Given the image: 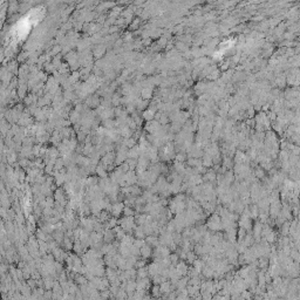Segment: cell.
I'll list each match as a JSON object with an SVG mask.
<instances>
[{
  "label": "cell",
  "mask_w": 300,
  "mask_h": 300,
  "mask_svg": "<svg viewBox=\"0 0 300 300\" xmlns=\"http://www.w3.org/2000/svg\"><path fill=\"white\" fill-rule=\"evenodd\" d=\"M123 209H124V203L122 202H116V203H113V207H111V216L118 218L120 215L123 212Z\"/></svg>",
  "instance_id": "cell-1"
},
{
  "label": "cell",
  "mask_w": 300,
  "mask_h": 300,
  "mask_svg": "<svg viewBox=\"0 0 300 300\" xmlns=\"http://www.w3.org/2000/svg\"><path fill=\"white\" fill-rule=\"evenodd\" d=\"M116 236H115V232L113 229H107L104 235H103V242L104 243H113L115 240Z\"/></svg>",
  "instance_id": "cell-2"
},
{
  "label": "cell",
  "mask_w": 300,
  "mask_h": 300,
  "mask_svg": "<svg viewBox=\"0 0 300 300\" xmlns=\"http://www.w3.org/2000/svg\"><path fill=\"white\" fill-rule=\"evenodd\" d=\"M151 254H152V250H151L150 245L145 244V245H143L141 247V257H142V258L148 259V258H150V257H151Z\"/></svg>",
  "instance_id": "cell-3"
},
{
  "label": "cell",
  "mask_w": 300,
  "mask_h": 300,
  "mask_svg": "<svg viewBox=\"0 0 300 300\" xmlns=\"http://www.w3.org/2000/svg\"><path fill=\"white\" fill-rule=\"evenodd\" d=\"M141 156V151H140V145H134L133 148H130L129 149V151H128V157H130V158H139Z\"/></svg>",
  "instance_id": "cell-4"
},
{
  "label": "cell",
  "mask_w": 300,
  "mask_h": 300,
  "mask_svg": "<svg viewBox=\"0 0 300 300\" xmlns=\"http://www.w3.org/2000/svg\"><path fill=\"white\" fill-rule=\"evenodd\" d=\"M134 236L135 238H140V239H145V232L143 230L142 225H136V228L134 229Z\"/></svg>",
  "instance_id": "cell-5"
},
{
  "label": "cell",
  "mask_w": 300,
  "mask_h": 300,
  "mask_svg": "<svg viewBox=\"0 0 300 300\" xmlns=\"http://www.w3.org/2000/svg\"><path fill=\"white\" fill-rule=\"evenodd\" d=\"M145 243H147L148 245H150V246L157 247V246L159 245V239H158L156 236L151 235V236H148V237H145Z\"/></svg>",
  "instance_id": "cell-6"
},
{
  "label": "cell",
  "mask_w": 300,
  "mask_h": 300,
  "mask_svg": "<svg viewBox=\"0 0 300 300\" xmlns=\"http://www.w3.org/2000/svg\"><path fill=\"white\" fill-rule=\"evenodd\" d=\"M73 242H74V240H73L72 238L65 236V239H63V243H62V247H63L65 250H67V251L73 250V246H74V243H73Z\"/></svg>",
  "instance_id": "cell-7"
},
{
  "label": "cell",
  "mask_w": 300,
  "mask_h": 300,
  "mask_svg": "<svg viewBox=\"0 0 300 300\" xmlns=\"http://www.w3.org/2000/svg\"><path fill=\"white\" fill-rule=\"evenodd\" d=\"M88 279H87V277L86 276H83V274H80V273H77L76 274V277H75V283L80 286V285H86V284H88Z\"/></svg>",
  "instance_id": "cell-8"
},
{
  "label": "cell",
  "mask_w": 300,
  "mask_h": 300,
  "mask_svg": "<svg viewBox=\"0 0 300 300\" xmlns=\"http://www.w3.org/2000/svg\"><path fill=\"white\" fill-rule=\"evenodd\" d=\"M137 277L139 278H147L149 277V270H148V266H143V267H140L137 269Z\"/></svg>",
  "instance_id": "cell-9"
},
{
  "label": "cell",
  "mask_w": 300,
  "mask_h": 300,
  "mask_svg": "<svg viewBox=\"0 0 300 300\" xmlns=\"http://www.w3.org/2000/svg\"><path fill=\"white\" fill-rule=\"evenodd\" d=\"M142 190L139 185H130V196H134V197H137V196H141L142 195Z\"/></svg>",
  "instance_id": "cell-10"
},
{
  "label": "cell",
  "mask_w": 300,
  "mask_h": 300,
  "mask_svg": "<svg viewBox=\"0 0 300 300\" xmlns=\"http://www.w3.org/2000/svg\"><path fill=\"white\" fill-rule=\"evenodd\" d=\"M44 281H45V288H46V290H52V288H53L54 279H53L51 276L45 277V278H44Z\"/></svg>",
  "instance_id": "cell-11"
},
{
  "label": "cell",
  "mask_w": 300,
  "mask_h": 300,
  "mask_svg": "<svg viewBox=\"0 0 300 300\" xmlns=\"http://www.w3.org/2000/svg\"><path fill=\"white\" fill-rule=\"evenodd\" d=\"M99 184V178L95 177V176H90V177H87V188H92L94 185Z\"/></svg>",
  "instance_id": "cell-12"
},
{
  "label": "cell",
  "mask_w": 300,
  "mask_h": 300,
  "mask_svg": "<svg viewBox=\"0 0 300 300\" xmlns=\"http://www.w3.org/2000/svg\"><path fill=\"white\" fill-rule=\"evenodd\" d=\"M47 154H48L52 158H58V157L60 156V151H59V149H58V148H55V147L49 148V149L47 150Z\"/></svg>",
  "instance_id": "cell-13"
},
{
  "label": "cell",
  "mask_w": 300,
  "mask_h": 300,
  "mask_svg": "<svg viewBox=\"0 0 300 300\" xmlns=\"http://www.w3.org/2000/svg\"><path fill=\"white\" fill-rule=\"evenodd\" d=\"M65 166H66V164H65L63 158L58 157V158H56V162H55V165H54V170H61V169L65 168Z\"/></svg>",
  "instance_id": "cell-14"
},
{
  "label": "cell",
  "mask_w": 300,
  "mask_h": 300,
  "mask_svg": "<svg viewBox=\"0 0 300 300\" xmlns=\"http://www.w3.org/2000/svg\"><path fill=\"white\" fill-rule=\"evenodd\" d=\"M123 215H124V216H135V210H134L132 206H127V205H124V209H123Z\"/></svg>",
  "instance_id": "cell-15"
},
{
  "label": "cell",
  "mask_w": 300,
  "mask_h": 300,
  "mask_svg": "<svg viewBox=\"0 0 300 300\" xmlns=\"http://www.w3.org/2000/svg\"><path fill=\"white\" fill-rule=\"evenodd\" d=\"M40 192H41V184L33 183V185H32V194H33V196L34 195H39Z\"/></svg>",
  "instance_id": "cell-16"
},
{
  "label": "cell",
  "mask_w": 300,
  "mask_h": 300,
  "mask_svg": "<svg viewBox=\"0 0 300 300\" xmlns=\"http://www.w3.org/2000/svg\"><path fill=\"white\" fill-rule=\"evenodd\" d=\"M41 143H39V144H34L33 145V155H34V157H40V150H41Z\"/></svg>",
  "instance_id": "cell-17"
},
{
  "label": "cell",
  "mask_w": 300,
  "mask_h": 300,
  "mask_svg": "<svg viewBox=\"0 0 300 300\" xmlns=\"http://www.w3.org/2000/svg\"><path fill=\"white\" fill-rule=\"evenodd\" d=\"M161 293H162V291H161L159 285H154V287H152V297L159 298V297H161Z\"/></svg>",
  "instance_id": "cell-18"
},
{
  "label": "cell",
  "mask_w": 300,
  "mask_h": 300,
  "mask_svg": "<svg viewBox=\"0 0 300 300\" xmlns=\"http://www.w3.org/2000/svg\"><path fill=\"white\" fill-rule=\"evenodd\" d=\"M70 120H72L73 123L79 122V121H80V114H79V111H73V113L70 114Z\"/></svg>",
  "instance_id": "cell-19"
},
{
  "label": "cell",
  "mask_w": 300,
  "mask_h": 300,
  "mask_svg": "<svg viewBox=\"0 0 300 300\" xmlns=\"http://www.w3.org/2000/svg\"><path fill=\"white\" fill-rule=\"evenodd\" d=\"M154 116H155V114H154V110H148V111H145V113L143 114V117H144L147 121H150V120H152V118H154Z\"/></svg>",
  "instance_id": "cell-20"
},
{
  "label": "cell",
  "mask_w": 300,
  "mask_h": 300,
  "mask_svg": "<svg viewBox=\"0 0 300 300\" xmlns=\"http://www.w3.org/2000/svg\"><path fill=\"white\" fill-rule=\"evenodd\" d=\"M118 168H120V169H121V170L123 171V173H124V174H125V173H128V171H129V170H130V166H129V164H128V163H127L125 161H124V162H123V163H122L121 165H118Z\"/></svg>",
  "instance_id": "cell-21"
},
{
  "label": "cell",
  "mask_w": 300,
  "mask_h": 300,
  "mask_svg": "<svg viewBox=\"0 0 300 300\" xmlns=\"http://www.w3.org/2000/svg\"><path fill=\"white\" fill-rule=\"evenodd\" d=\"M145 239H140V238H135V242H134V245L137 246V247H142L143 245H145Z\"/></svg>",
  "instance_id": "cell-22"
},
{
  "label": "cell",
  "mask_w": 300,
  "mask_h": 300,
  "mask_svg": "<svg viewBox=\"0 0 300 300\" xmlns=\"http://www.w3.org/2000/svg\"><path fill=\"white\" fill-rule=\"evenodd\" d=\"M150 96H151V90H150L149 88H145V89L142 90V97H143V99L148 100Z\"/></svg>",
  "instance_id": "cell-23"
},
{
  "label": "cell",
  "mask_w": 300,
  "mask_h": 300,
  "mask_svg": "<svg viewBox=\"0 0 300 300\" xmlns=\"http://www.w3.org/2000/svg\"><path fill=\"white\" fill-rule=\"evenodd\" d=\"M145 263H147V259H144V258H143L142 260H141V259H139V260L136 262V264H135V267H136V269L143 267V266H145Z\"/></svg>",
  "instance_id": "cell-24"
},
{
  "label": "cell",
  "mask_w": 300,
  "mask_h": 300,
  "mask_svg": "<svg viewBox=\"0 0 300 300\" xmlns=\"http://www.w3.org/2000/svg\"><path fill=\"white\" fill-rule=\"evenodd\" d=\"M27 284H28L32 288H36V287H38V285H36V279L29 278V279H27Z\"/></svg>",
  "instance_id": "cell-25"
},
{
  "label": "cell",
  "mask_w": 300,
  "mask_h": 300,
  "mask_svg": "<svg viewBox=\"0 0 300 300\" xmlns=\"http://www.w3.org/2000/svg\"><path fill=\"white\" fill-rule=\"evenodd\" d=\"M103 125H104V128H107V129H110V128L114 127V122L111 120H106L103 122Z\"/></svg>",
  "instance_id": "cell-26"
},
{
  "label": "cell",
  "mask_w": 300,
  "mask_h": 300,
  "mask_svg": "<svg viewBox=\"0 0 300 300\" xmlns=\"http://www.w3.org/2000/svg\"><path fill=\"white\" fill-rule=\"evenodd\" d=\"M44 297H45V299H51V298L53 297V290H47V291L45 292Z\"/></svg>",
  "instance_id": "cell-27"
},
{
  "label": "cell",
  "mask_w": 300,
  "mask_h": 300,
  "mask_svg": "<svg viewBox=\"0 0 300 300\" xmlns=\"http://www.w3.org/2000/svg\"><path fill=\"white\" fill-rule=\"evenodd\" d=\"M184 159H185V155H183V154H178L176 156V161H178V162H184Z\"/></svg>",
  "instance_id": "cell-28"
},
{
  "label": "cell",
  "mask_w": 300,
  "mask_h": 300,
  "mask_svg": "<svg viewBox=\"0 0 300 300\" xmlns=\"http://www.w3.org/2000/svg\"><path fill=\"white\" fill-rule=\"evenodd\" d=\"M36 291H38V293L40 294V295H44L45 294V290H44V287H36Z\"/></svg>",
  "instance_id": "cell-29"
}]
</instances>
